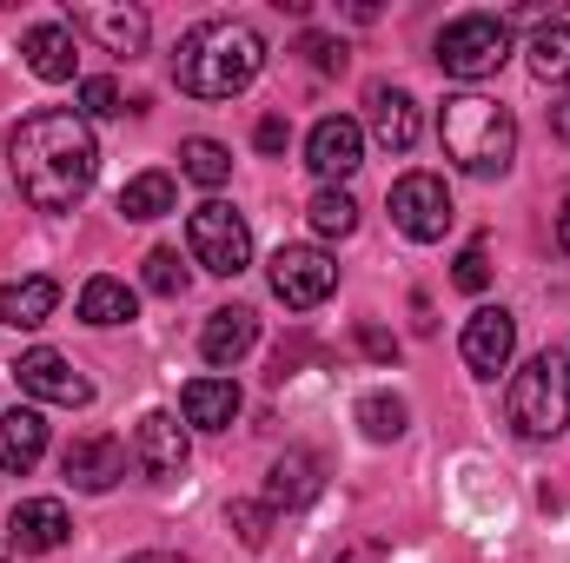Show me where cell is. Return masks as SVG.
I'll return each mask as SVG.
<instances>
[{
    "label": "cell",
    "instance_id": "obj_21",
    "mask_svg": "<svg viewBox=\"0 0 570 563\" xmlns=\"http://www.w3.org/2000/svg\"><path fill=\"white\" fill-rule=\"evenodd\" d=\"M53 305H60V285H53V279H13V285H0V325H13V332L47 325V318H53Z\"/></svg>",
    "mask_w": 570,
    "mask_h": 563
},
{
    "label": "cell",
    "instance_id": "obj_24",
    "mask_svg": "<svg viewBox=\"0 0 570 563\" xmlns=\"http://www.w3.org/2000/svg\"><path fill=\"white\" fill-rule=\"evenodd\" d=\"M531 73L538 80H570V20H544L531 33Z\"/></svg>",
    "mask_w": 570,
    "mask_h": 563
},
{
    "label": "cell",
    "instance_id": "obj_35",
    "mask_svg": "<svg viewBox=\"0 0 570 563\" xmlns=\"http://www.w3.org/2000/svg\"><path fill=\"white\" fill-rule=\"evenodd\" d=\"M358 345H365V352H372L379 365H392V358H399V338H385L379 325H365V332H358Z\"/></svg>",
    "mask_w": 570,
    "mask_h": 563
},
{
    "label": "cell",
    "instance_id": "obj_3",
    "mask_svg": "<svg viewBox=\"0 0 570 563\" xmlns=\"http://www.w3.org/2000/svg\"><path fill=\"white\" fill-rule=\"evenodd\" d=\"M438 140H444V159L458 172L491 179V172H504L518 159V120L491 93H451L444 113H438Z\"/></svg>",
    "mask_w": 570,
    "mask_h": 563
},
{
    "label": "cell",
    "instance_id": "obj_30",
    "mask_svg": "<svg viewBox=\"0 0 570 563\" xmlns=\"http://www.w3.org/2000/svg\"><path fill=\"white\" fill-rule=\"evenodd\" d=\"M298 53L312 60V73H345V40H332V33H305Z\"/></svg>",
    "mask_w": 570,
    "mask_h": 563
},
{
    "label": "cell",
    "instance_id": "obj_6",
    "mask_svg": "<svg viewBox=\"0 0 570 563\" xmlns=\"http://www.w3.org/2000/svg\"><path fill=\"white\" fill-rule=\"evenodd\" d=\"M186 246H193V259H199L213 279H239L246 259H253V233H246V219H239L226 199L193 206V219H186Z\"/></svg>",
    "mask_w": 570,
    "mask_h": 563
},
{
    "label": "cell",
    "instance_id": "obj_38",
    "mask_svg": "<svg viewBox=\"0 0 570 563\" xmlns=\"http://www.w3.org/2000/svg\"><path fill=\"white\" fill-rule=\"evenodd\" d=\"M127 563H179V557H159V551H153V557H127Z\"/></svg>",
    "mask_w": 570,
    "mask_h": 563
},
{
    "label": "cell",
    "instance_id": "obj_14",
    "mask_svg": "<svg viewBox=\"0 0 570 563\" xmlns=\"http://www.w3.org/2000/svg\"><path fill=\"white\" fill-rule=\"evenodd\" d=\"M134 464H140L153 484H173L186 471V431H179L173 412H146L134 424Z\"/></svg>",
    "mask_w": 570,
    "mask_h": 563
},
{
    "label": "cell",
    "instance_id": "obj_26",
    "mask_svg": "<svg viewBox=\"0 0 570 563\" xmlns=\"http://www.w3.org/2000/svg\"><path fill=\"white\" fill-rule=\"evenodd\" d=\"M120 213H127V219H159V213H173V179H166V172H134V179L120 186Z\"/></svg>",
    "mask_w": 570,
    "mask_h": 563
},
{
    "label": "cell",
    "instance_id": "obj_2",
    "mask_svg": "<svg viewBox=\"0 0 570 563\" xmlns=\"http://www.w3.org/2000/svg\"><path fill=\"white\" fill-rule=\"evenodd\" d=\"M259 67H266V40L246 20H199L173 53V80L193 100H233L259 80Z\"/></svg>",
    "mask_w": 570,
    "mask_h": 563
},
{
    "label": "cell",
    "instance_id": "obj_19",
    "mask_svg": "<svg viewBox=\"0 0 570 563\" xmlns=\"http://www.w3.org/2000/svg\"><path fill=\"white\" fill-rule=\"evenodd\" d=\"M179 412H186V424H199V431H233V418H239V385L233 378H193L179 392Z\"/></svg>",
    "mask_w": 570,
    "mask_h": 563
},
{
    "label": "cell",
    "instance_id": "obj_36",
    "mask_svg": "<svg viewBox=\"0 0 570 563\" xmlns=\"http://www.w3.org/2000/svg\"><path fill=\"white\" fill-rule=\"evenodd\" d=\"M551 134H558V140L570 146V93L558 100V107H551Z\"/></svg>",
    "mask_w": 570,
    "mask_h": 563
},
{
    "label": "cell",
    "instance_id": "obj_39",
    "mask_svg": "<svg viewBox=\"0 0 570 563\" xmlns=\"http://www.w3.org/2000/svg\"><path fill=\"white\" fill-rule=\"evenodd\" d=\"M0 563H13V544H0Z\"/></svg>",
    "mask_w": 570,
    "mask_h": 563
},
{
    "label": "cell",
    "instance_id": "obj_22",
    "mask_svg": "<svg viewBox=\"0 0 570 563\" xmlns=\"http://www.w3.org/2000/svg\"><path fill=\"white\" fill-rule=\"evenodd\" d=\"M312 497H318V457H312V451H285L279 464H273L266 504H273V511H298V504H312Z\"/></svg>",
    "mask_w": 570,
    "mask_h": 563
},
{
    "label": "cell",
    "instance_id": "obj_27",
    "mask_svg": "<svg viewBox=\"0 0 570 563\" xmlns=\"http://www.w3.org/2000/svg\"><path fill=\"white\" fill-rule=\"evenodd\" d=\"M179 172H186L193 186H226V179H233V152L219 140H186L179 146Z\"/></svg>",
    "mask_w": 570,
    "mask_h": 563
},
{
    "label": "cell",
    "instance_id": "obj_11",
    "mask_svg": "<svg viewBox=\"0 0 570 563\" xmlns=\"http://www.w3.org/2000/svg\"><path fill=\"white\" fill-rule=\"evenodd\" d=\"M305 166H312L325 186L352 179V172L365 166V127L345 120V113H325V120L312 127V140H305Z\"/></svg>",
    "mask_w": 570,
    "mask_h": 563
},
{
    "label": "cell",
    "instance_id": "obj_31",
    "mask_svg": "<svg viewBox=\"0 0 570 563\" xmlns=\"http://www.w3.org/2000/svg\"><path fill=\"white\" fill-rule=\"evenodd\" d=\"M451 279H458V292H484L491 285V253L484 246H464L458 266H451Z\"/></svg>",
    "mask_w": 570,
    "mask_h": 563
},
{
    "label": "cell",
    "instance_id": "obj_33",
    "mask_svg": "<svg viewBox=\"0 0 570 563\" xmlns=\"http://www.w3.org/2000/svg\"><path fill=\"white\" fill-rule=\"evenodd\" d=\"M80 113L114 120V113H120V87H114V80H80Z\"/></svg>",
    "mask_w": 570,
    "mask_h": 563
},
{
    "label": "cell",
    "instance_id": "obj_7",
    "mask_svg": "<svg viewBox=\"0 0 570 563\" xmlns=\"http://www.w3.org/2000/svg\"><path fill=\"white\" fill-rule=\"evenodd\" d=\"M451 219H458V206H451V186L438 179V172H405L399 186H392V226L405 233V239H444L451 233Z\"/></svg>",
    "mask_w": 570,
    "mask_h": 563
},
{
    "label": "cell",
    "instance_id": "obj_17",
    "mask_svg": "<svg viewBox=\"0 0 570 563\" xmlns=\"http://www.w3.org/2000/svg\"><path fill=\"white\" fill-rule=\"evenodd\" d=\"M365 107H372V134H379V146H392V152H412V146H419L425 120H419V100H412L405 87H372Z\"/></svg>",
    "mask_w": 570,
    "mask_h": 563
},
{
    "label": "cell",
    "instance_id": "obj_23",
    "mask_svg": "<svg viewBox=\"0 0 570 563\" xmlns=\"http://www.w3.org/2000/svg\"><path fill=\"white\" fill-rule=\"evenodd\" d=\"M134 312H140V298H134L127 279H107V273H100V279L80 285V318H87V325H127Z\"/></svg>",
    "mask_w": 570,
    "mask_h": 563
},
{
    "label": "cell",
    "instance_id": "obj_13",
    "mask_svg": "<svg viewBox=\"0 0 570 563\" xmlns=\"http://www.w3.org/2000/svg\"><path fill=\"white\" fill-rule=\"evenodd\" d=\"M67 477H73V491H114L120 477H127V444L120 437H107V431H87V437H73L67 444Z\"/></svg>",
    "mask_w": 570,
    "mask_h": 563
},
{
    "label": "cell",
    "instance_id": "obj_1",
    "mask_svg": "<svg viewBox=\"0 0 570 563\" xmlns=\"http://www.w3.org/2000/svg\"><path fill=\"white\" fill-rule=\"evenodd\" d=\"M94 172H100V146H94L80 113L40 107V113L20 120V134H13V186H20V199L33 213H73L94 192Z\"/></svg>",
    "mask_w": 570,
    "mask_h": 563
},
{
    "label": "cell",
    "instance_id": "obj_4",
    "mask_svg": "<svg viewBox=\"0 0 570 563\" xmlns=\"http://www.w3.org/2000/svg\"><path fill=\"white\" fill-rule=\"evenodd\" d=\"M511 424H518V437H531V444L558 437L570 424V352L564 345L538 352V358L511 378Z\"/></svg>",
    "mask_w": 570,
    "mask_h": 563
},
{
    "label": "cell",
    "instance_id": "obj_15",
    "mask_svg": "<svg viewBox=\"0 0 570 563\" xmlns=\"http://www.w3.org/2000/svg\"><path fill=\"white\" fill-rule=\"evenodd\" d=\"M67 531H73V524H67V504H60V497H27V504H13V517H7V544L27 551V557L60 551Z\"/></svg>",
    "mask_w": 570,
    "mask_h": 563
},
{
    "label": "cell",
    "instance_id": "obj_37",
    "mask_svg": "<svg viewBox=\"0 0 570 563\" xmlns=\"http://www.w3.org/2000/svg\"><path fill=\"white\" fill-rule=\"evenodd\" d=\"M558 246L570 253V199H564V213H558Z\"/></svg>",
    "mask_w": 570,
    "mask_h": 563
},
{
    "label": "cell",
    "instance_id": "obj_5",
    "mask_svg": "<svg viewBox=\"0 0 570 563\" xmlns=\"http://www.w3.org/2000/svg\"><path fill=\"white\" fill-rule=\"evenodd\" d=\"M504 60H511V27L498 13H458L438 33V67L451 80H491Z\"/></svg>",
    "mask_w": 570,
    "mask_h": 563
},
{
    "label": "cell",
    "instance_id": "obj_34",
    "mask_svg": "<svg viewBox=\"0 0 570 563\" xmlns=\"http://www.w3.org/2000/svg\"><path fill=\"white\" fill-rule=\"evenodd\" d=\"M253 140H259V152H273V159H279L285 146H292V127H285L279 113H266V120H259V134H253Z\"/></svg>",
    "mask_w": 570,
    "mask_h": 563
},
{
    "label": "cell",
    "instance_id": "obj_16",
    "mask_svg": "<svg viewBox=\"0 0 570 563\" xmlns=\"http://www.w3.org/2000/svg\"><path fill=\"white\" fill-rule=\"evenodd\" d=\"M253 345H259V312H246V305H219L206 318V332H199L206 365H239Z\"/></svg>",
    "mask_w": 570,
    "mask_h": 563
},
{
    "label": "cell",
    "instance_id": "obj_10",
    "mask_svg": "<svg viewBox=\"0 0 570 563\" xmlns=\"http://www.w3.org/2000/svg\"><path fill=\"white\" fill-rule=\"evenodd\" d=\"M13 378H20V392H27V398H40V405H67V412H80V405L94 398V385H87V378H80L60 352H47V345L20 352Z\"/></svg>",
    "mask_w": 570,
    "mask_h": 563
},
{
    "label": "cell",
    "instance_id": "obj_12",
    "mask_svg": "<svg viewBox=\"0 0 570 563\" xmlns=\"http://www.w3.org/2000/svg\"><path fill=\"white\" fill-rule=\"evenodd\" d=\"M73 33H94L107 53H140L146 33H153V20H146L140 7H120V0H87V7H73Z\"/></svg>",
    "mask_w": 570,
    "mask_h": 563
},
{
    "label": "cell",
    "instance_id": "obj_18",
    "mask_svg": "<svg viewBox=\"0 0 570 563\" xmlns=\"http://www.w3.org/2000/svg\"><path fill=\"white\" fill-rule=\"evenodd\" d=\"M20 53H27V67L40 73V80H73V27L67 20H40V27H27V40H20Z\"/></svg>",
    "mask_w": 570,
    "mask_h": 563
},
{
    "label": "cell",
    "instance_id": "obj_8",
    "mask_svg": "<svg viewBox=\"0 0 570 563\" xmlns=\"http://www.w3.org/2000/svg\"><path fill=\"white\" fill-rule=\"evenodd\" d=\"M332 285H338L332 253H318V246H279V253H273V292H279V305L312 312V305L332 298Z\"/></svg>",
    "mask_w": 570,
    "mask_h": 563
},
{
    "label": "cell",
    "instance_id": "obj_9",
    "mask_svg": "<svg viewBox=\"0 0 570 563\" xmlns=\"http://www.w3.org/2000/svg\"><path fill=\"white\" fill-rule=\"evenodd\" d=\"M458 352H464V365H471L478 378H498V372L511 365V352H518V318H511L504 305H478V312L464 318Z\"/></svg>",
    "mask_w": 570,
    "mask_h": 563
},
{
    "label": "cell",
    "instance_id": "obj_20",
    "mask_svg": "<svg viewBox=\"0 0 570 563\" xmlns=\"http://www.w3.org/2000/svg\"><path fill=\"white\" fill-rule=\"evenodd\" d=\"M40 451H47V418L33 405H13L0 418V471H33Z\"/></svg>",
    "mask_w": 570,
    "mask_h": 563
},
{
    "label": "cell",
    "instance_id": "obj_29",
    "mask_svg": "<svg viewBox=\"0 0 570 563\" xmlns=\"http://www.w3.org/2000/svg\"><path fill=\"white\" fill-rule=\"evenodd\" d=\"M146 292H159V298H179L186 292V266H179L173 246H153L146 253Z\"/></svg>",
    "mask_w": 570,
    "mask_h": 563
},
{
    "label": "cell",
    "instance_id": "obj_28",
    "mask_svg": "<svg viewBox=\"0 0 570 563\" xmlns=\"http://www.w3.org/2000/svg\"><path fill=\"white\" fill-rule=\"evenodd\" d=\"M405 418H412V412H405V398H392V392H365V398H358V424H365L372 444H392V437L405 431Z\"/></svg>",
    "mask_w": 570,
    "mask_h": 563
},
{
    "label": "cell",
    "instance_id": "obj_25",
    "mask_svg": "<svg viewBox=\"0 0 570 563\" xmlns=\"http://www.w3.org/2000/svg\"><path fill=\"white\" fill-rule=\"evenodd\" d=\"M305 219H312V233H325V239H345V233L358 226V199H352L345 186H325V192H312Z\"/></svg>",
    "mask_w": 570,
    "mask_h": 563
},
{
    "label": "cell",
    "instance_id": "obj_32",
    "mask_svg": "<svg viewBox=\"0 0 570 563\" xmlns=\"http://www.w3.org/2000/svg\"><path fill=\"white\" fill-rule=\"evenodd\" d=\"M266 524H273V504H233V531H239L246 551L266 544Z\"/></svg>",
    "mask_w": 570,
    "mask_h": 563
}]
</instances>
